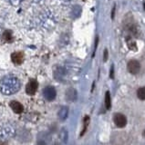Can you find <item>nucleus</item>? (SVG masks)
Listing matches in <instances>:
<instances>
[{"label": "nucleus", "mask_w": 145, "mask_h": 145, "mask_svg": "<svg viewBox=\"0 0 145 145\" xmlns=\"http://www.w3.org/2000/svg\"><path fill=\"white\" fill-rule=\"evenodd\" d=\"M9 105L11 107V109L13 110V112H14L15 113H17V114H19V113H22L24 111V107L23 105L19 103V102H17V101H12L10 102Z\"/></svg>", "instance_id": "1a4fd4ad"}, {"label": "nucleus", "mask_w": 145, "mask_h": 145, "mask_svg": "<svg viewBox=\"0 0 145 145\" xmlns=\"http://www.w3.org/2000/svg\"><path fill=\"white\" fill-rule=\"evenodd\" d=\"M38 87V84L36 80H30L26 86V93L28 95H34Z\"/></svg>", "instance_id": "423d86ee"}, {"label": "nucleus", "mask_w": 145, "mask_h": 145, "mask_svg": "<svg viewBox=\"0 0 145 145\" xmlns=\"http://www.w3.org/2000/svg\"><path fill=\"white\" fill-rule=\"evenodd\" d=\"M61 139H62L63 142H64V143L67 142V140H68V131L65 129H63L61 131Z\"/></svg>", "instance_id": "f3484780"}, {"label": "nucleus", "mask_w": 145, "mask_h": 145, "mask_svg": "<svg viewBox=\"0 0 145 145\" xmlns=\"http://www.w3.org/2000/svg\"><path fill=\"white\" fill-rule=\"evenodd\" d=\"M37 145H46V143H45V142H43V140H41V142H38Z\"/></svg>", "instance_id": "4be33fe9"}, {"label": "nucleus", "mask_w": 145, "mask_h": 145, "mask_svg": "<svg viewBox=\"0 0 145 145\" xmlns=\"http://www.w3.org/2000/svg\"><path fill=\"white\" fill-rule=\"evenodd\" d=\"M137 96L142 101H145V87H140L137 91Z\"/></svg>", "instance_id": "ddd939ff"}, {"label": "nucleus", "mask_w": 145, "mask_h": 145, "mask_svg": "<svg viewBox=\"0 0 145 145\" xmlns=\"http://www.w3.org/2000/svg\"><path fill=\"white\" fill-rule=\"evenodd\" d=\"M105 106H106V109H108V110H110L111 109V100L110 92H106V94H105Z\"/></svg>", "instance_id": "f8f14e48"}, {"label": "nucleus", "mask_w": 145, "mask_h": 145, "mask_svg": "<svg viewBox=\"0 0 145 145\" xmlns=\"http://www.w3.org/2000/svg\"><path fill=\"white\" fill-rule=\"evenodd\" d=\"M56 23L57 21L55 16L50 11L42 12L38 17V25H40V27H42L44 29H51L52 27L55 26Z\"/></svg>", "instance_id": "f03ea898"}, {"label": "nucleus", "mask_w": 145, "mask_h": 145, "mask_svg": "<svg viewBox=\"0 0 145 145\" xmlns=\"http://www.w3.org/2000/svg\"><path fill=\"white\" fill-rule=\"evenodd\" d=\"M128 71L132 74H137L138 72H140V63L136 60H130L128 63Z\"/></svg>", "instance_id": "0eeeda50"}, {"label": "nucleus", "mask_w": 145, "mask_h": 145, "mask_svg": "<svg viewBox=\"0 0 145 145\" xmlns=\"http://www.w3.org/2000/svg\"><path fill=\"white\" fill-rule=\"evenodd\" d=\"M23 0H9V2L12 4V5H14V6H17V5H19Z\"/></svg>", "instance_id": "a211bd4d"}, {"label": "nucleus", "mask_w": 145, "mask_h": 145, "mask_svg": "<svg viewBox=\"0 0 145 145\" xmlns=\"http://www.w3.org/2000/svg\"><path fill=\"white\" fill-rule=\"evenodd\" d=\"M80 13H81V8L79 7H78V6L74 7L73 10H72V15H73L75 17H79V16L80 15Z\"/></svg>", "instance_id": "dca6fc26"}, {"label": "nucleus", "mask_w": 145, "mask_h": 145, "mask_svg": "<svg viewBox=\"0 0 145 145\" xmlns=\"http://www.w3.org/2000/svg\"><path fill=\"white\" fill-rule=\"evenodd\" d=\"M114 12H115V7L112 8V14H111V18L114 17Z\"/></svg>", "instance_id": "412c9836"}, {"label": "nucleus", "mask_w": 145, "mask_h": 145, "mask_svg": "<svg viewBox=\"0 0 145 145\" xmlns=\"http://www.w3.org/2000/svg\"><path fill=\"white\" fill-rule=\"evenodd\" d=\"M66 100L68 102H74L77 99V91L74 88H69L66 92Z\"/></svg>", "instance_id": "9d476101"}, {"label": "nucleus", "mask_w": 145, "mask_h": 145, "mask_svg": "<svg viewBox=\"0 0 145 145\" xmlns=\"http://www.w3.org/2000/svg\"><path fill=\"white\" fill-rule=\"evenodd\" d=\"M0 35H1V30H0Z\"/></svg>", "instance_id": "bb28decb"}, {"label": "nucleus", "mask_w": 145, "mask_h": 145, "mask_svg": "<svg viewBox=\"0 0 145 145\" xmlns=\"http://www.w3.org/2000/svg\"><path fill=\"white\" fill-rule=\"evenodd\" d=\"M35 3H42L44 0H33Z\"/></svg>", "instance_id": "5701e85b"}, {"label": "nucleus", "mask_w": 145, "mask_h": 145, "mask_svg": "<svg viewBox=\"0 0 145 145\" xmlns=\"http://www.w3.org/2000/svg\"><path fill=\"white\" fill-rule=\"evenodd\" d=\"M68 115H69V108L67 106H63L60 109V111L58 112V119L61 121H65L67 119Z\"/></svg>", "instance_id": "9b49d317"}, {"label": "nucleus", "mask_w": 145, "mask_h": 145, "mask_svg": "<svg viewBox=\"0 0 145 145\" xmlns=\"http://www.w3.org/2000/svg\"><path fill=\"white\" fill-rule=\"evenodd\" d=\"M113 71H114V68H113V66H111V78H113Z\"/></svg>", "instance_id": "aec40b11"}, {"label": "nucleus", "mask_w": 145, "mask_h": 145, "mask_svg": "<svg viewBox=\"0 0 145 145\" xmlns=\"http://www.w3.org/2000/svg\"><path fill=\"white\" fill-rule=\"evenodd\" d=\"M143 136H144V137H145V130L143 131Z\"/></svg>", "instance_id": "393cba45"}, {"label": "nucleus", "mask_w": 145, "mask_h": 145, "mask_svg": "<svg viewBox=\"0 0 145 145\" xmlns=\"http://www.w3.org/2000/svg\"><path fill=\"white\" fill-rule=\"evenodd\" d=\"M54 145H61V144H60V143H55Z\"/></svg>", "instance_id": "a878e982"}, {"label": "nucleus", "mask_w": 145, "mask_h": 145, "mask_svg": "<svg viewBox=\"0 0 145 145\" xmlns=\"http://www.w3.org/2000/svg\"><path fill=\"white\" fill-rule=\"evenodd\" d=\"M20 82L14 75H7L0 81V91L3 94L11 95L19 92Z\"/></svg>", "instance_id": "f257e3e1"}, {"label": "nucleus", "mask_w": 145, "mask_h": 145, "mask_svg": "<svg viewBox=\"0 0 145 145\" xmlns=\"http://www.w3.org/2000/svg\"><path fill=\"white\" fill-rule=\"evenodd\" d=\"M113 121H114V123L117 127L119 128H123L124 126L127 124V118L125 115H123L122 113H116V114L113 116Z\"/></svg>", "instance_id": "39448f33"}, {"label": "nucleus", "mask_w": 145, "mask_h": 145, "mask_svg": "<svg viewBox=\"0 0 145 145\" xmlns=\"http://www.w3.org/2000/svg\"><path fill=\"white\" fill-rule=\"evenodd\" d=\"M0 145H6L4 142H0Z\"/></svg>", "instance_id": "b1692460"}, {"label": "nucleus", "mask_w": 145, "mask_h": 145, "mask_svg": "<svg viewBox=\"0 0 145 145\" xmlns=\"http://www.w3.org/2000/svg\"><path fill=\"white\" fill-rule=\"evenodd\" d=\"M16 129L14 125L10 123H6L0 127V140H7L9 139L15 135Z\"/></svg>", "instance_id": "7ed1b4c3"}, {"label": "nucleus", "mask_w": 145, "mask_h": 145, "mask_svg": "<svg viewBox=\"0 0 145 145\" xmlns=\"http://www.w3.org/2000/svg\"><path fill=\"white\" fill-rule=\"evenodd\" d=\"M107 59H108V50H105V51H104V57H103L104 62H106Z\"/></svg>", "instance_id": "6ab92c4d"}, {"label": "nucleus", "mask_w": 145, "mask_h": 145, "mask_svg": "<svg viewBox=\"0 0 145 145\" xmlns=\"http://www.w3.org/2000/svg\"><path fill=\"white\" fill-rule=\"evenodd\" d=\"M43 95L45 99L48 100V101H53L57 96L56 89L53 86H47L43 90Z\"/></svg>", "instance_id": "20e7f679"}, {"label": "nucleus", "mask_w": 145, "mask_h": 145, "mask_svg": "<svg viewBox=\"0 0 145 145\" xmlns=\"http://www.w3.org/2000/svg\"><path fill=\"white\" fill-rule=\"evenodd\" d=\"M89 123V116H85V118H84L83 130H82V131H81V133H80V135H81V136H82V135L84 134V133L86 131V130H87V127H88Z\"/></svg>", "instance_id": "2eb2a0df"}, {"label": "nucleus", "mask_w": 145, "mask_h": 145, "mask_svg": "<svg viewBox=\"0 0 145 145\" xmlns=\"http://www.w3.org/2000/svg\"><path fill=\"white\" fill-rule=\"evenodd\" d=\"M11 60L15 65H21L24 61V54L22 52H15L11 54Z\"/></svg>", "instance_id": "6e6552de"}, {"label": "nucleus", "mask_w": 145, "mask_h": 145, "mask_svg": "<svg viewBox=\"0 0 145 145\" xmlns=\"http://www.w3.org/2000/svg\"><path fill=\"white\" fill-rule=\"evenodd\" d=\"M4 40L6 41V42H10V41H12V34L10 31H5V33H4Z\"/></svg>", "instance_id": "4468645a"}]
</instances>
